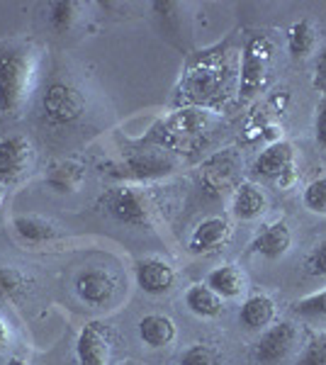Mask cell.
<instances>
[{"label": "cell", "instance_id": "cell-1", "mask_svg": "<svg viewBox=\"0 0 326 365\" xmlns=\"http://www.w3.org/2000/svg\"><path fill=\"white\" fill-rule=\"evenodd\" d=\"M175 190L173 185H120L105 192L100 205L120 225L153 227L175 212Z\"/></svg>", "mask_w": 326, "mask_h": 365}, {"label": "cell", "instance_id": "cell-2", "mask_svg": "<svg viewBox=\"0 0 326 365\" xmlns=\"http://www.w3.org/2000/svg\"><path fill=\"white\" fill-rule=\"evenodd\" d=\"M39 54L32 42L0 46V113L17 117L25 110L37 78Z\"/></svg>", "mask_w": 326, "mask_h": 365}, {"label": "cell", "instance_id": "cell-3", "mask_svg": "<svg viewBox=\"0 0 326 365\" xmlns=\"http://www.w3.org/2000/svg\"><path fill=\"white\" fill-rule=\"evenodd\" d=\"M212 127V117L203 113V110H178L161 122L156 129V139L163 149L168 151H183L193 149L200 144L203 134Z\"/></svg>", "mask_w": 326, "mask_h": 365}, {"label": "cell", "instance_id": "cell-4", "mask_svg": "<svg viewBox=\"0 0 326 365\" xmlns=\"http://www.w3.org/2000/svg\"><path fill=\"white\" fill-rule=\"evenodd\" d=\"M302 331L292 322H277L265 329L256 341L253 361L258 365H287L300 356Z\"/></svg>", "mask_w": 326, "mask_h": 365}, {"label": "cell", "instance_id": "cell-5", "mask_svg": "<svg viewBox=\"0 0 326 365\" xmlns=\"http://www.w3.org/2000/svg\"><path fill=\"white\" fill-rule=\"evenodd\" d=\"M272 51H275V46L263 34H256V37H251L246 42L244 56H241V83H239L241 100L253 98L265 86V81L270 76Z\"/></svg>", "mask_w": 326, "mask_h": 365}, {"label": "cell", "instance_id": "cell-6", "mask_svg": "<svg viewBox=\"0 0 326 365\" xmlns=\"http://www.w3.org/2000/svg\"><path fill=\"white\" fill-rule=\"evenodd\" d=\"M41 113L51 125H71L86 113V98L71 83H51L41 98Z\"/></svg>", "mask_w": 326, "mask_h": 365}, {"label": "cell", "instance_id": "cell-7", "mask_svg": "<svg viewBox=\"0 0 326 365\" xmlns=\"http://www.w3.org/2000/svg\"><path fill=\"white\" fill-rule=\"evenodd\" d=\"M241 170V158L234 149H224L219 154L210 156L200 168V187L210 197H219L234 187Z\"/></svg>", "mask_w": 326, "mask_h": 365}, {"label": "cell", "instance_id": "cell-8", "mask_svg": "<svg viewBox=\"0 0 326 365\" xmlns=\"http://www.w3.org/2000/svg\"><path fill=\"white\" fill-rule=\"evenodd\" d=\"M117 168L120 170H115L112 175L149 180V178H158V175L170 173V170L175 168V158L165 149H144V151H132Z\"/></svg>", "mask_w": 326, "mask_h": 365}, {"label": "cell", "instance_id": "cell-9", "mask_svg": "<svg viewBox=\"0 0 326 365\" xmlns=\"http://www.w3.org/2000/svg\"><path fill=\"white\" fill-rule=\"evenodd\" d=\"M292 161H295V149L290 141H272L268 149L260 151V156L253 163V175L258 178H272L280 180L282 185H290L295 178L292 173Z\"/></svg>", "mask_w": 326, "mask_h": 365}, {"label": "cell", "instance_id": "cell-10", "mask_svg": "<svg viewBox=\"0 0 326 365\" xmlns=\"http://www.w3.org/2000/svg\"><path fill=\"white\" fill-rule=\"evenodd\" d=\"M32 144L25 137L0 139V185L17 182L32 166Z\"/></svg>", "mask_w": 326, "mask_h": 365}, {"label": "cell", "instance_id": "cell-11", "mask_svg": "<svg viewBox=\"0 0 326 365\" xmlns=\"http://www.w3.org/2000/svg\"><path fill=\"white\" fill-rule=\"evenodd\" d=\"M76 292H78V297L86 304L103 307V304H110L112 297H115L117 280H115V275L108 273V270L88 268L76 278Z\"/></svg>", "mask_w": 326, "mask_h": 365}, {"label": "cell", "instance_id": "cell-12", "mask_svg": "<svg viewBox=\"0 0 326 365\" xmlns=\"http://www.w3.org/2000/svg\"><path fill=\"white\" fill-rule=\"evenodd\" d=\"M81 365H108L110 363V334L100 322L83 327L78 344H76Z\"/></svg>", "mask_w": 326, "mask_h": 365}, {"label": "cell", "instance_id": "cell-13", "mask_svg": "<svg viewBox=\"0 0 326 365\" xmlns=\"http://www.w3.org/2000/svg\"><path fill=\"white\" fill-rule=\"evenodd\" d=\"M136 282L149 295H163L173 287L175 270L161 258H144L136 263Z\"/></svg>", "mask_w": 326, "mask_h": 365}, {"label": "cell", "instance_id": "cell-14", "mask_svg": "<svg viewBox=\"0 0 326 365\" xmlns=\"http://www.w3.org/2000/svg\"><path fill=\"white\" fill-rule=\"evenodd\" d=\"M229 237H231L229 222L222 220V217H210V220L200 222V225L195 227L188 246H190L193 253H210L227 244Z\"/></svg>", "mask_w": 326, "mask_h": 365}, {"label": "cell", "instance_id": "cell-15", "mask_svg": "<svg viewBox=\"0 0 326 365\" xmlns=\"http://www.w3.org/2000/svg\"><path fill=\"white\" fill-rule=\"evenodd\" d=\"M265 192L260 190L256 182H239L234 187V197H231V212L236 220L251 222L258 220L265 212Z\"/></svg>", "mask_w": 326, "mask_h": 365}, {"label": "cell", "instance_id": "cell-16", "mask_svg": "<svg viewBox=\"0 0 326 365\" xmlns=\"http://www.w3.org/2000/svg\"><path fill=\"white\" fill-rule=\"evenodd\" d=\"M290 244H292V234H290L287 225H285V222H275V225L265 227L263 232L253 239L251 251L260 253L263 258L275 261V258L285 256V253L290 251Z\"/></svg>", "mask_w": 326, "mask_h": 365}, {"label": "cell", "instance_id": "cell-17", "mask_svg": "<svg viewBox=\"0 0 326 365\" xmlns=\"http://www.w3.org/2000/svg\"><path fill=\"white\" fill-rule=\"evenodd\" d=\"M205 285L210 287V290H215L222 299H234L246 292V275L239 266L227 263V266L212 270V273L207 275Z\"/></svg>", "mask_w": 326, "mask_h": 365}, {"label": "cell", "instance_id": "cell-18", "mask_svg": "<svg viewBox=\"0 0 326 365\" xmlns=\"http://www.w3.org/2000/svg\"><path fill=\"white\" fill-rule=\"evenodd\" d=\"M275 319V304L265 295H253L244 302L239 312V322L251 331H265Z\"/></svg>", "mask_w": 326, "mask_h": 365}, {"label": "cell", "instance_id": "cell-19", "mask_svg": "<svg viewBox=\"0 0 326 365\" xmlns=\"http://www.w3.org/2000/svg\"><path fill=\"white\" fill-rule=\"evenodd\" d=\"M139 339L151 349H163V346L173 344L175 324L163 314H149L139 322Z\"/></svg>", "mask_w": 326, "mask_h": 365}, {"label": "cell", "instance_id": "cell-20", "mask_svg": "<svg viewBox=\"0 0 326 365\" xmlns=\"http://www.w3.org/2000/svg\"><path fill=\"white\" fill-rule=\"evenodd\" d=\"M86 180V168L78 161H58L46 173V185L56 192H76Z\"/></svg>", "mask_w": 326, "mask_h": 365}, {"label": "cell", "instance_id": "cell-21", "mask_svg": "<svg viewBox=\"0 0 326 365\" xmlns=\"http://www.w3.org/2000/svg\"><path fill=\"white\" fill-rule=\"evenodd\" d=\"M13 229L17 232V237L29 241V244H46L58 234V229L54 222L44 220L37 215H20L13 220Z\"/></svg>", "mask_w": 326, "mask_h": 365}, {"label": "cell", "instance_id": "cell-22", "mask_svg": "<svg viewBox=\"0 0 326 365\" xmlns=\"http://www.w3.org/2000/svg\"><path fill=\"white\" fill-rule=\"evenodd\" d=\"M185 304H188V309H190L193 314L203 317V319H215V317L222 314V307H224L222 297H219L215 290H210L207 285H203V282L188 287Z\"/></svg>", "mask_w": 326, "mask_h": 365}, {"label": "cell", "instance_id": "cell-23", "mask_svg": "<svg viewBox=\"0 0 326 365\" xmlns=\"http://www.w3.org/2000/svg\"><path fill=\"white\" fill-rule=\"evenodd\" d=\"M287 49L292 56H310L317 49V29L310 20H300L287 32Z\"/></svg>", "mask_w": 326, "mask_h": 365}, {"label": "cell", "instance_id": "cell-24", "mask_svg": "<svg viewBox=\"0 0 326 365\" xmlns=\"http://www.w3.org/2000/svg\"><path fill=\"white\" fill-rule=\"evenodd\" d=\"M78 10L81 5L73 3V0H58V3L49 5V25L56 29V32H68L73 27V22L78 20Z\"/></svg>", "mask_w": 326, "mask_h": 365}, {"label": "cell", "instance_id": "cell-25", "mask_svg": "<svg viewBox=\"0 0 326 365\" xmlns=\"http://www.w3.org/2000/svg\"><path fill=\"white\" fill-rule=\"evenodd\" d=\"M29 278L20 273L17 268H0V297L3 299H17L27 295Z\"/></svg>", "mask_w": 326, "mask_h": 365}, {"label": "cell", "instance_id": "cell-26", "mask_svg": "<svg viewBox=\"0 0 326 365\" xmlns=\"http://www.w3.org/2000/svg\"><path fill=\"white\" fill-rule=\"evenodd\" d=\"M292 312L302 319L310 322H326V290L314 292V295H307L292 302Z\"/></svg>", "mask_w": 326, "mask_h": 365}, {"label": "cell", "instance_id": "cell-27", "mask_svg": "<svg viewBox=\"0 0 326 365\" xmlns=\"http://www.w3.org/2000/svg\"><path fill=\"white\" fill-rule=\"evenodd\" d=\"M302 202L314 215H326V173L307 182L305 192H302Z\"/></svg>", "mask_w": 326, "mask_h": 365}, {"label": "cell", "instance_id": "cell-28", "mask_svg": "<svg viewBox=\"0 0 326 365\" xmlns=\"http://www.w3.org/2000/svg\"><path fill=\"white\" fill-rule=\"evenodd\" d=\"M292 365H326V331L314 334Z\"/></svg>", "mask_w": 326, "mask_h": 365}, {"label": "cell", "instance_id": "cell-29", "mask_svg": "<svg viewBox=\"0 0 326 365\" xmlns=\"http://www.w3.org/2000/svg\"><path fill=\"white\" fill-rule=\"evenodd\" d=\"M219 363H222L219 351L205 344H195L180 356V365H219Z\"/></svg>", "mask_w": 326, "mask_h": 365}, {"label": "cell", "instance_id": "cell-30", "mask_svg": "<svg viewBox=\"0 0 326 365\" xmlns=\"http://www.w3.org/2000/svg\"><path fill=\"white\" fill-rule=\"evenodd\" d=\"M305 268H307V273L314 275V278L326 280V239L319 241V244L312 249V253L305 261Z\"/></svg>", "mask_w": 326, "mask_h": 365}, {"label": "cell", "instance_id": "cell-31", "mask_svg": "<svg viewBox=\"0 0 326 365\" xmlns=\"http://www.w3.org/2000/svg\"><path fill=\"white\" fill-rule=\"evenodd\" d=\"M314 137H317V144L326 151V98L319 103L317 108V122H314Z\"/></svg>", "mask_w": 326, "mask_h": 365}, {"label": "cell", "instance_id": "cell-32", "mask_svg": "<svg viewBox=\"0 0 326 365\" xmlns=\"http://www.w3.org/2000/svg\"><path fill=\"white\" fill-rule=\"evenodd\" d=\"M314 86L322 88L326 93V49L319 54V61H317V78H314Z\"/></svg>", "mask_w": 326, "mask_h": 365}, {"label": "cell", "instance_id": "cell-33", "mask_svg": "<svg viewBox=\"0 0 326 365\" xmlns=\"http://www.w3.org/2000/svg\"><path fill=\"white\" fill-rule=\"evenodd\" d=\"M8 344H10V329H8V324L0 319V351H3Z\"/></svg>", "mask_w": 326, "mask_h": 365}, {"label": "cell", "instance_id": "cell-34", "mask_svg": "<svg viewBox=\"0 0 326 365\" xmlns=\"http://www.w3.org/2000/svg\"><path fill=\"white\" fill-rule=\"evenodd\" d=\"M8 365H29V363H25V361H22V358H10Z\"/></svg>", "mask_w": 326, "mask_h": 365}, {"label": "cell", "instance_id": "cell-35", "mask_svg": "<svg viewBox=\"0 0 326 365\" xmlns=\"http://www.w3.org/2000/svg\"><path fill=\"white\" fill-rule=\"evenodd\" d=\"M0 197H3V190H0Z\"/></svg>", "mask_w": 326, "mask_h": 365}]
</instances>
